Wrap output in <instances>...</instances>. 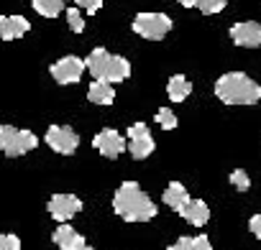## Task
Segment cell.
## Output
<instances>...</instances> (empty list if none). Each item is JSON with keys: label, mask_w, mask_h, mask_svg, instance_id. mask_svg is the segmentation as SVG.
I'll return each mask as SVG.
<instances>
[{"label": "cell", "mask_w": 261, "mask_h": 250, "mask_svg": "<svg viewBox=\"0 0 261 250\" xmlns=\"http://www.w3.org/2000/svg\"><path fill=\"white\" fill-rule=\"evenodd\" d=\"M113 209L125 222H149L159 212V207L154 204V199L136 181H123L115 189V194H113Z\"/></svg>", "instance_id": "cell-1"}, {"label": "cell", "mask_w": 261, "mask_h": 250, "mask_svg": "<svg viewBox=\"0 0 261 250\" xmlns=\"http://www.w3.org/2000/svg\"><path fill=\"white\" fill-rule=\"evenodd\" d=\"M215 97L225 105H256L261 100V84L243 72H228L215 82Z\"/></svg>", "instance_id": "cell-2"}, {"label": "cell", "mask_w": 261, "mask_h": 250, "mask_svg": "<svg viewBox=\"0 0 261 250\" xmlns=\"http://www.w3.org/2000/svg\"><path fill=\"white\" fill-rule=\"evenodd\" d=\"M36 146H39V138L31 131H18L13 125H3L0 128V148H3L6 156H23V153L34 151Z\"/></svg>", "instance_id": "cell-3"}, {"label": "cell", "mask_w": 261, "mask_h": 250, "mask_svg": "<svg viewBox=\"0 0 261 250\" xmlns=\"http://www.w3.org/2000/svg\"><path fill=\"white\" fill-rule=\"evenodd\" d=\"M134 31L141 36V39H149V41H159L164 39L169 31H172V18L167 13H139L134 18Z\"/></svg>", "instance_id": "cell-4"}, {"label": "cell", "mask_w": 261, "mask_h": 250, "mask_svg": "<svg viewBox=\"0 0 261 250\" xmlns=\"http://www.w3.org/2000/svg\"><path fill=\"white\" fill-rule=\"evenodd\" d=\"M125 138H128V153L134 156L136 161L149 159V156L154 153V148H156L154 136H151V131H149L146 122H134V125L128 128Z\"/></svg>", "instance_id": "cell-5"}, {"label": "cell", "mask_w": 261, "mask_h": 250, "mask_svg": "<svg viewBox=\"0 0 261 250\" xmlns=\"http://www.w3.org/2000/svg\"><path fill=\"white\" fill-rule=\"evenodd\" d=\"M44 141H46V146H49L51 151H57V153H62V156L74 153L77 146H80V138H77V133L69 128V125H49Z\"/></svg>", "instance_id": "cell-6"}, {"label": "cell", "mask_w": 261, "mask_h": 250, "mask_svg": "<svg viewBox=\"0 0 261 250\" xmlns=\"http://www.w3.org/2000/svg\"><path fill=\"white\" fill-rule=\"evenodd\" d=\"M85 69H87V61H82L80 56H62L59 61H54L49 67L51 77L59 84H74V82H80Z\"/></svg>", "instance_id": "cell-7"}, {"label": "cell", "mask_w": 261, "mask_h": 250, "mask_svg": "<svg viewBox=\"0 0 261 250\" xmlns=\"http://www.w3.org/2000/svg\"><path fill=\"white\" fill-rule=\"evenodd\" d=\"M92 148L100 151L105 159H118L123 151H128V143L123 141V136L115 128H102L95 138H92Z\"/></svg>", "instance_id": "cell-8"}, {"label": "cell", "mask_w": 261, "mask_h": 250, "mask_svg": "<svg viewBox=\"0 0 261 250\" xmlns=\"http://www.w3.org/2000/svg\"><path fill=\"white\" fill-rule=\"evenodd\" d=\"M46 209H49V214H51L54 220L67 222V220H72L77 212H82V199L74 197V194H54V197L49 199Z\"/></svg>", "instance_id": "cell-9"}, {"label": "cell", "mask_w": 261, "mask_h": 250, "mask_svg": "<svg viewBox=\"0 0 261 250\" xmlns=\"http://www.w3.org/2000/svg\"><path fill=\"white\" fill-rule=\"evenodd\" d=\"M230 39H233L236 46L256 49V46H261V26H258L256 21L236 23V26H230Z\"/></svg>", "instance_id": "cell-10"}, {"label": "cell", "mask_w": 261, "mask_h": 250, "mask_svg": "<svg viewBox=\"0 0 261 250\" xmlns=\"http://www.w3.org/2000/svg\"><path fill=\"white\" fill-rule=\"evenodd\" d=\"M51 240H54V245H57L59 250H85V247H87L85 237H82L72 225H67V222H59V227L54 230Z\"/></svg>", "instance_id": "cell-11"}, {"label": "cell", "mask_w": 261, "mask_h": 250, "mask_svg": "<svg viewBox=\"0 0 261 250\" xmlns=\"http://www.w3.org/2000/svg\"><path fill=\"white\" fill-rule=\"evenodd\" d=\"M177 214H179L182 220H187L190 225H195V227H205L207 220H210V207H207L202 199H190Z\"/></svg>", "instance_id": "cell-12"}, {"label": "cell", "mask_w": 261, "mask_h": 250, "mask_svg": "<svg viewBox=\"0 0 261 250\" xmlns=\"http://www.w3.org/2000/svg\"><path fill=\"white\" fill-rule=\"evenodd\" d=\"M29 31H31V23L23 16H6V18H0V36H3V41L21 39Z\"/></svg>", "instance_id": "cell-13"}, {"label": "cell", "mask_w": 261, "mask_h": 250, "mask_svg": "<svg viewBox=\"0 0 261 250\" xmlns=\"http://www.w3.org/2000/svg\"><path fill=\"white\" fill-rule=\"evenodd\" d=\"M87 100L95 102V105H113V100H115L113 82H108V79H95V82L87 87Z\"/></svg>", "instance_id": "cell-14"}, {"label": "cell", "mask_w": 261, "mask_h": 250, "mask_svg": "<svg viewBox=\"0 0 261 250\" xmlns=\"http://www.w3.org/2000/svg\"><path fill=\"white\" fill-rule=\"evenodd\" d=\"M110 56H113V54H108L102 46L92 49V51H90V56L85 59V61H87V72H90L95 79H105V72H108Z\"/></svg>", "instance_id": "cell-15"}, {"label": "cell", "mask_w": 261, "mask_h": 250, "mask_svg": "<svg viewBox=\"0 0 261 250\" xmlns=\"http://www.w3.org/2000/svg\"><path fill=\"white\" fill-rule=\"evenodd\" d=\"M187 202H190V194H187L185 184H179V181H169V186L164 189V204L172 207L174 212H179Z\"/></svg>", "instance_id": "cell-16"}, {"label": "cell", "mask_w": 261, "mask_h": 250, "mask_svg": "<svg viewBox=\"0 0 261 250\" xmlns=\"http://www.w3.org/2000/svg\"><path fill=\"white\" fill-rule=\"evenodd\" d=\"M190 92H192V82L185 74H174L167 84V95H169L172 102H185L190 97Z\"/></svg>", "instance_id": "cell-17"}, {"label": "cell", "mask_w": 261, "mask_h": 250, "mask_svg": "<svg viewBox=\"0 0 261 250\" xmlns=\"http://www.w3.org/2000/svg\"><path fill=\"white\" fill-rule=\"evenodd\" d=\"M128 77H130V61H128L125 56H110L105 79H108V82H125Z\"/></svg>", "instance_id": "cell-18"}, {"label": "cell", "mask_w": 261, "mask_h": 250, "mask_svg": "<svg viewBox=\"0 0 261 250\" xmlns=\"http://www.w3.org/2000/svg\"><path fill=\"white\" fill-rule=\"evenodd\" d=\"M167 250H213V245H210L207 235H197V237L182 235V237H179L174 245H169Z\"/></svg>", "instance_id": "cell-19"}, {"label": "cell", "mask_w": 261, "mask_h": 250, "mask_svg": "<svg viewBox=\"0 0 261 250\" xmlns=\"http://www.w3.org/2000/svg\"><path fill=\"white\" fill-rule=\"evenodd\" d=\"M31 6L44 18H57L64 8V0H31Z\"/></svg>", "instance_id": "cell-20"}, {"label": "cell", "mask_w": 261, "mask_h": 250, "mask_svg": "<svg viewBox=\"0 0 261 250\" xmlns=\"http://www.w3.org/2000/svg\"><path fill=\"white\" fill-rule=\"evenodd\" d=\"M156 122L162 125L164 131H174V128H177V115H174L169 107H162V110L156 112Z\"/></svg>", "instance_id": "cell-21"}, {"label": "cell", "mask_w": 261, "mask_h": 250, "mask_svg": "<svg viewBox=\"0 0 261 250\" xmlns=\"http://www.w3.org/2000/svg\"><path fill=\"white\" fill-rule=\"evenodd\" d=\"M225 6H228V0H200V3H197V8H200L205 16H215V13H220Z\"/></svg>", "instance_id": "cell-22"}, {"label": "cell", "mask_w": 261, "mask_h": 250, "mask_svg": "<svg viewBox=\"0 0 261 250\" xmlns=\"http://www.w3.org/2000/svg\"><path fill=\"white\" fill-rule=\"evenodd\" d=\"M67 23H69V28H72L74 34H82V31H85V18H82L80 8H69V11H67Z\"/></svg>", "instance_id": "cell-23"}, {"label": "cell", "mask_w": 261, "mask_h": 250, "mask_svg": "<svg viewBox=\"0 0 261 250\" xmlns=\"http://www.w3.org/2000/svg\"><path fill=\"white\" fill-rule=\"evenodd\" d=\"M230 184H233L238 192H248L251 179H248V174H246L243 169H236V171H230Z\"/></svg>", "instance_id": "cell-24"}, {"label": "cell", "mask_w": 261, "mask_h": 250, "mask_svg": "<svg viewBox=\"0 0 261 250\" xmlns=\"http://www.w3.org/2000/svg\"><path fill=\"white\" fill-rule=\"evenodd\" d=\"M0 250H21V240L16 235H0Z\"/></svg>", "instance_id": "cell-25"}, {"label": "cell", "mask_w": 261, "mask_h": 250, "mask_svg": "<svg viewBox=\"0 0 261 250\" xmlns=\"http://www.w3.org/2000/svg\"><path fill=\"white\" fill-rule=\"evenodd\" d=\"M74 3H77V6H82L90 16H92V13H97V11L102 8V0H74Z\"/></svg>", "instance_id": "cell-26"}, {"label": "cell", "mask_w": 261, "mask_h": 250, "mask_svg": "<svg viewBox=\"0 0 261 250\" xmlns=\"http://www.w3.org/2000/svg\"><path fill=\"white\" fill-rule=\"evenodd\" d=\"M248 230H251L253 237H261V214H253V217L248 220Z\"/></svg>", "instance_id": "cell-27"}, {"label": "cell", "mask_w": 261, "mask_h": 250, "mask_svg": "<svg viewBox=\"0 0 261 250\" xmlns=\"http://www.w3.org/2000/svg\"><path fill=\"white\" fill-rule=\"evenodd\" d=\"M177 3H182L185 8H197V3H200V0H177Z\"/></svg>", "instance_id": "cell-28"}, {"label": "cell", "mask_w": 261, "mask_h": 250, "mask_svg": "<svg viewBox=\"0 0 261 250\" xmlns=\"http://www.w3.org/2000/svg\"><path fill=\"white\" fill-rule=\"evenodd\" d=\"M85 250H95V247H85Z\"/></svg>", "instance_id": "cell-29"}]
</instances>
